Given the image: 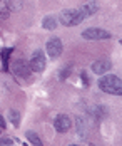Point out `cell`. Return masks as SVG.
<instances>
[{"mask_svg": "<svg viewBox=\"0 0 122 146\" xmlns=\"http://www.w3.org/2000/svg\"><path fill=\"white\" fill-rule=\"evenodd\" d=\"M99 89L107 94L122 96V79L117 76H104L99 79Z\"/></svg>", "mask_w": 122, "mask_h": 146, "instance_id": "1", "label": "cell"}, {"mask_svg": "<svg viewBox=\"0 0 122 146\" xmlns=\"http://www.w3.org/2000/svg\"><path fill=\"white\" fill-rule=\"evenodd\" d=\"M82 20H85V15L82 12V9H69V10H64L60 14V22L65 27L79 25Z\"/></svg>", "mask_w": 122, "mask_h": 146, "instance_id": "2", "label": "cell"}, {"mask_svg": "<svg viewBox=\"0 0 122 146\" xmlns=\"http://www.w3.org/2000/svg\"><path fill=\"white\" fill-rule=\"evenodd\" d=\"M110 37H112L110 32L104 29H95V27L85 29L82 32V39H85V40H104V39H110Z\"/></svg>", "mask_w": 122, "mask_h": 146, "instance_id": "3", "label": "cell"}, {"mask_svg": "<svg viewBox=\"0 0 122 146\" xmlns=\"http://www.w3.org/2000/svg\"><path fill=\"white\" fill-rule=\"evenodd\" d=\"M12 71L15 74L18 79H24V81H27L29 79V76H30V66L27 64V62H24V60H15L14 64H12Z\"/></svg>", "mask_w": 122, "mask_h": 146, "instance_id": "4", "label": "cell"}, {"mask_svg": "<svg viewBox=\"0 0 122 146\" xmlns=\"http://www.w3.org/2000/svg\"><path fill=\"white\" fill-rule=\"evenodd\" d=\"M29 66H30V71H33V72H42L45 69V56H44V52L42 50L33 52Z\"/></svg>", "mask_w": 122, "mask_h": 146, "instance_id": "5", "label": "cell"}, {"mask_svg": "<svg viewBox=\"0 0 122 146\" xmlns=\"http://www.w3.org/2000/svg\"><path fill=\"white\" fill-rule=\"evenodd\" d=\"M47 56L50 59H57L59 56L62 54V42L60 39H57V37H52V39H49L47 40Z\"/></svg>", "mask_w": 122, "mask_h": 146, "instance_id": "6", "label": "cell"}, {"mask_svg": "<svg viewBox=\"0 0 122 146\" xmlns=\"http://www.w3.org/2000/svg\"><path fill=\"white\" fill-rule=\"evenodd\" d=\"M70 126H72V121L65 114H59L55 117V121H54V128H55L57 133H67L70 129Z\"/></svg>", "mask_w": 122, "mask_h": 146, "instance_id": "7", "label": "cell"}, {"mask_svg": "<svg viewBox=\"0 0 122 146\" xmlns=\"http://www.w3.org/2000/svg\"><path fill=\"white\" fill-rule=\"evenodd\" d=\"M110 67H112V64H110L109 60H97V62H94V64H92V72L102 76V74L109 72V71H110Z\"/></svg>", "mask_w": 122, "mask_h": 146, "instance_id": "8", "label": "cell"}, {"mask_svg": "<svg viewBox=\"0 0 122 146\" xmlns=\"http://www.w3.org/2000/svg\"><path fill=\"white\" fill-rule=\"evenodd\" d=\"M75 124H77V133H79V136L85 139V138H87V134H89V129H87V126H85L84 119H82V117H77Z\"/></svg>", "mask_w": 122, "mask_h": 146, "instance_id": "9", "label": "cell"}, {"mask_svg": "<svg viewBox=\"0 0 122 146\" xmlns=\"http://www.w3.org/2000/svg\"><path fill=\"white\" fill-rule=\"evenodd\" d=\"M42 27L45 30H54L55 27H57V20L52 17V15H47L45 19L42 20Z\"/></svg>", "mask_w": 122, "mask_h": 146, "instance_id": "10", "label": "cell"}, {"mask_svg": "<svg viewBox=\"0 0 122 146\" xmlns=\"http://www.w3.org/2000/svg\"><path fill=\"white\" fill-rule=\"evenodd\" d=\"M7 7H9V10L18 12L24 7V0H7Z\"/></svg>", "mask_w": 122, "mask_h": 146, "instance_id": "11", "label": "cell"}, {"mask_svg": "<svg viewBox=\"0 0 122 146\" xmlns=\"http://www.w3.org/2000/svg\"><path fill=\"white\" fill-rule=\"evenodd\" d=\"M9 117H10V121H12V124H14L15 128L20 126V114H18V111L10 109V111H9Z\"/></svg>", "mask_w": 122, "mask_h": 146, "instance_id": "12", "label": "cell"}, {"mask_svg": "<svg viewBox=\"0 0 122 146\" xmlns=\"http://www.w3.org/2000/svg\"><path fill=\"white\" fill-rule=\"evenodd\" d=\"M27 139L30 141V145H33V146H42V141H40V138L35 134L33 131H27Z\"/></svg>", "mask_w": 122, "mask_h": 146, "instance_id": "13", "label": "cell"}, {"mask_svg": "<svg viewBox=\"0 0 122 146\" xmlns=\"http://www.w3.org/2000/svg\"><path fill=\"white\" fill-rule=\"evenodd\" d=\"M12 54V49H5L2 52V59H3V71H9V56Z\"/></svg>", "mask_w": 122, "mask_h": 146, "instance_id": "14", "label": "cell"}, {"mask_svg": "<svg viewBox=\"0 0 122 146\" xmlns=\"http://www.w3.org/2000/svg\"><path fill=\"white\" fill-rule=\"evenodd\" d=\"M10 14V10H9V7H7V3L3 2V0H0V17L2 19H7Z\"/></svg>", "mask_w": 122, "mask_h": 146, "instance_id": "15", "label": "cell"}, {"mask_svg": "<svg viewBox=\"0 0 122 146\" xmlns=\"http://www.w3.org/2000/svg\"><path fill=\"white\" fill-rule=\"evenodd\" d=\"M18 143V139L15 138H0V146H9V145H15Z\"/></svg>", "mask_w": 122, "mask_h": 146, "instance_id": "16", "label": "cell"}, {"mask_svg": "<svg viewBox=\"0 0 122 146\" xmlns=\"http://www.w3.org/2000/svg\"><path fill=\"white\" fill-rule=\"evenodd\" d=\"M69 72H70V66H69L67 69H64V71H60V81H64V79H67V77H69Z\"/></svg>", "mask_w": 122, "mask_h": 146, "instance_id": "17", "label": "cell"}, {"mask_svg": "<svg viewBox=\"0 0 122 146\" xmlns=\"http://www.w3.org/2000/svg\"><path fill=\"white\" fill-rule=\"evenodd\" d=\"M80 76H82V81H84V84H85V86H89V79H87V76H85V72H82Z\"/></svg>", "mask_w": 122, "mask_h": 146, "instance_id": "18", "label": "cell"}, {"mask_svg": "<svg viewBox=\"0 0 122 146\" xmlns=\"http://www.w3.org/2000/svg\"><path fill=\"white\" fill-rule=\"evenodd\" d=\"M5 126H7V124H5L3 117H2V114H0V128H2V129H5Z\"/></svg>", "mask_w": 122, "mask_h": 146, "instance_id": "19", "label": "cell"}, {"mask_svg": "<svg viewBox=\"0 0 122 146\" xmlns=\"http://www.w3.org/2000/svg\"><path fill=\"white\" fill-rule=\"evenodd\" d=\"M2 131H3V129H2V128H0V133H2Z\"/></svg>", "mask_w": 122, "mask_h": 146, "instance_id": "20", "label": "cell"}, {"mask_svg": "<svg viewBox=\"0 0 122 146\" xmlns=\"http://www.w3.org/2000/svg\"><path fill=\"white\" fill-rule=\"evenodd\" d=\"M121 45H122V40H121Z\"/></svg>", "mask_w": 122, "mask_h": 146, "instance_id": "21", "label": "cell"}]
</instances>
